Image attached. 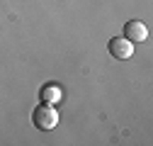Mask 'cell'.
<instances>
[{
  "mask_svg": "<svg viewBox=\"0 0 153 146\" xmlns=\"http://www.w3.org/2000/svg\"><path fill=\"white\" fill-rule=\"evenodd\" d=\"M124 36L131 42V44H141L148 39V27L141 22V20H131L124 25Z\"/></svg>",
  "mask_w": 153,
  "mask_h": 146,
  "instance_id": "cell-3",
  "label": "cell"
},
{
  "mask_svg": "<svg viewBox=\"0 0 153 146\" xmlns=\"http://www.w3.org/2000/svg\"><path fill=\"white\" fill-rule=\"evenodd\" d=\"M61 98H63V93H61V88L56 85V83H46V85L39 90V100H42L44 105H59Z\"/></svg>",
  "mask_w": 153,
  "mask_h": 146,
  "instance_id": "cell-4",
  "label": "cell"
},
{
  "mask_svg": "<svg viewBox=\"0 0 153 146\" xmlns=\"http://www.w3.org/2000/svg\"><path fill=\"white\" fill-rule=\"evenodd\" d=\"M109 54L119 61H126L134 56V44L126 39V36H112L109 39Z\"/></svg>",
  "mask_w": 153,
  "mask_h": 146,
  "instance_id": "cell-2",
  "label": "cell"
},
{
  "mask_svg": "<svg viewBox=\"0 0 153 146\" xmlns=\"http://www.w3.org/2000/svg\"><path fill=\"white\" fill-rule=\"evenodd\" d=\"M59 112H56V107L53 105H36L34 107V112H32V122L36 129H42V132H51L56 124H59Z\"/></svg>",
  "mask_w": 153,
  "mask_h": 146,
  "instance_id": "cell-1",
  "label": "cell"
}]
</instances>
